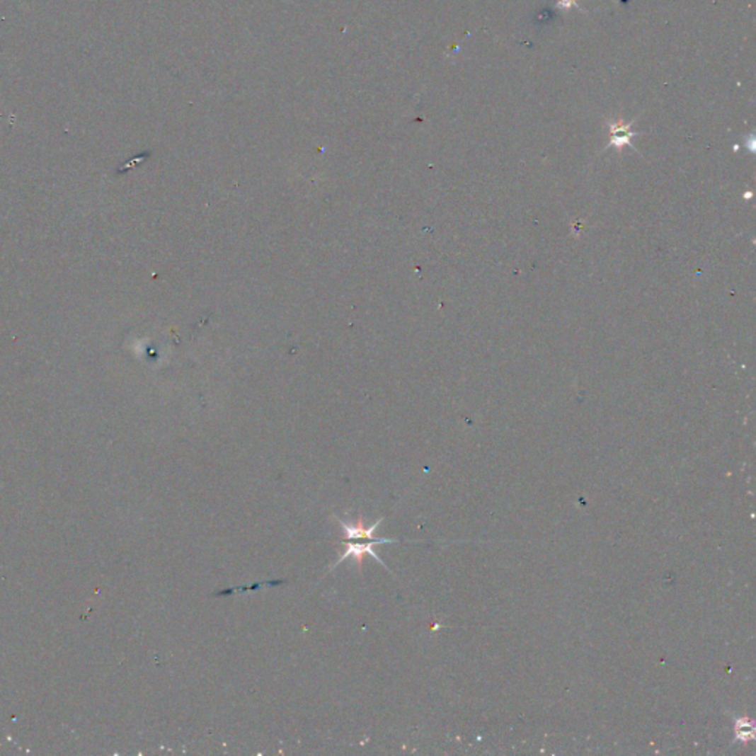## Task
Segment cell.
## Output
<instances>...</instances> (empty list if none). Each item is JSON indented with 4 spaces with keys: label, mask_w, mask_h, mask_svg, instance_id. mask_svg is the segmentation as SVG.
Wrapping results in <instances>:
<instances>
[{
    "label": "cell",
    "mask_w": 756,
    "mask_h": 756,
    "mask_svg": "<svg viewBox=\"0 0 756 756\" xmlns=\"http://www.w3.org/2000/svg\"><path fill=\"white\" fill-rule=\"evenodd\" d=\"M383 519L377 520V523H374L371 527H364V523H362V519H357V523L356 525H349L348 522H345L343 519H338L337 517V522L341 525L343 527V532H345V539L341 541V544L345 545V551H343L341 557L337 560V563L331 567V571L336 569L337 564H340L341 561H345L346 559H355L356 563L360 566L364 561V557L365 556H371L372 559H375L378 563L383 564L386 569L389 571V567L386 566V563L377 556L375 553V546L377 545H382V544H393V542H398V539H389V538H375L374 534L377 527L380 526Z\"/></svg>",
    "instance_id": "cell-1"
},
{
    "label": "cell",
    "mask_w": 756,
    "mask_h": 756,
    "mask_svg": "<svg viewBox=\"0 0 756 756\" xmlns=\"http://www.w3.org/2000/svg\"><path fill=\"white\" fill-rule=\"evenodd\" d=\"M631 126L632 123H625L624 120H617V122H610L609 123V130H610V144L607 145V148H612L614 147L616 149H622L624 147H632V142L631 139L634 136H637L638 133H635L631 130Z\"/></svg>",
    "instance_id": "cell-2"
},
{
    "label": "cell",
    "mask_w": 756,
    "mask_h": 756,
    "mask_svg": "<svg viewBox=\"0 0 756 756\" xmlns=\"http://www.w3.org/2000/svg\"><path fill=\"white\" fill-rule=\"evenodd\" d=\"M557 6L560 9H563V11H567V9H571L572 6H578V5H576L575 0H560V2L557 4Z\"/></svg>",
    "instance_id": "cell-3"
}]
</instances>
